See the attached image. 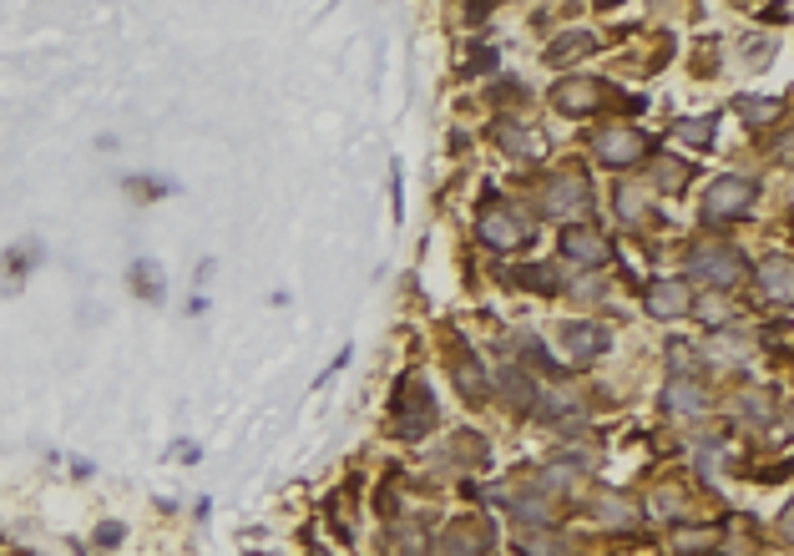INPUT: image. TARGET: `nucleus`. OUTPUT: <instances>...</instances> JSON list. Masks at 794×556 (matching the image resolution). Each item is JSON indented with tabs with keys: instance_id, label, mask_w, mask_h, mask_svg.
<instances>
[{
	"instance_id": "nucleus-11",
	"label": "nucleus",
	"mask_w": 794,
	"mask_h": 556,
	"mask_svg": "<svg viewBox=\"0 0 794 556\" xmlns=\"http://www.w3.org/2000/svg\"><path fill=\"white\" fill-rule=\"evenodd\" d=\"M562 339H567L572 359H603L607 344H613L607 324H597V319H572L567 329H562Z\"/></svg>"
},
{
	"instance_id": "nucleus-6",
	"label": "nucleus",
	"mask_w": 794,
	"mask_h": 556,
	"mask_svg": "<svg viewBox=\"0 0 794 556\" xmlns=\"http://www.w3.org/2000/svg\"><path fill=\"white\" fill-rule=\"evenodd\" d=\"M491 546H496V531H491V521H481V516H461V521H451V527H445L436 556H491Z\"/></svg>"
},
{
	"instance_id": "nucleus-26",
	"label": "nucleus",
	"mask_w": 794,
	"mask_h": 556,
	"mask_svg": "<svg viewBox=\"0 0 794 556\" xmlns=\"http://www.w3.org/2000/svg\"><path fill=\"white\" fill-rule=\"evenodd\" d=\"M739 112H744L749 122H769L774 112H780V102H759V97H744V102H739Z\"/></svg>"
},
{
	"instance_id": "nucleus-14",
	"label": "nucleus",
	"mask_w": 794,
	"mask_h": 556,
	"mask_svg": "<svg viewBox=\"0 0 794 556\" xmlns=\"http://www.w3.org/2000/svg\"><path fill=\"white\" fill-rule=\"evenodd\" d=\"M496 142L512 152V157H542V132H531L521 122H496Z\"/></svg>"
},
{
	"instance_id": "nucleus-29",
	"label": "nucleus",
	"mask_w": 794,
	"mask_h": 556,
	"mask_svg": "<svg viewBox=\"0 0 794 556\" xmlns=\"http://www.w3.org/2000/svg\"><path fill=\"white\" fill-rule=\"evenodd\" d=\"M618 207H622V218H638V213H643V203H638L633 192H622V198H618Z\"/></svg>"
},
{
	"instance_id": "nucleus-25",
	"label": "nucleus",
	"mask_w": 794,
	"mask_h": 556,
	"mask_svg": "<svg viewBox=\"0 0 794 556\" xmlns=\"http://www.w3.org/2000/svg\"><path fill=\"white\" fill-rule=\"evenodd\" d=\"M698 319H704V324H714V329H719V324H729V319H734V308L723 304V299H704V304H698Z\"/></svg>"
},
{
	"instance_id": "nucleus-27",
	"label": "nucleus",
	"mask_w": 794,
	"mask_h": 556,
	"mask_svg": "<svg viewBox=\"0 0 794 556\" xmlns=\"http://www.w3.org/2000/svg\"><path fill=\"white\" fill-rule=\"evenodd\" d=\"M673 546H678V552H693V546L704 552V546H714V531H678Z\"/></svg>"
},
{
	"instance_id": "nucleus-13",
	"label": "nucleus",
	"mask_w": 794,
	"mask_h": 556,
	"mask_svg": "<svg viewBox=\"0 0 794 556\" xmlns=\"http://www.w3.org/2000/svg\"><path fill=\"white\" fill-rule=\"evenodd\" d=\"M704 390H698V384L693 380H683V375H678V380H668V390H663V410L668 415H704Z\"/></svg>"
},
{
	"instance_id": "nucleus-10",
	"label": "nucleus",
	"mask_w": 794,
	"mask_h": 556,
	"mask_svg": "<svg viewBox=\"0 0 794 556\" xmlns=\"http://www.w3.org/2000/svg\"><path fill=\"white\" fill-rule=\"evenodd\" d=\"M643 304L653 319H683L693 308V289L683 283V278H658V283H647Z\"/></svg>"
},
{
	"instance_id": "nucleus-19",
	"label": "nucleus",
	"mask_w": 794,
	"mask_h": 556,
	"mask_svg": "<svg viewBox=\"0 0 794 556\" xmlns=\"http://www.w3.org/2000/svg\"><path fill=\"white\" fill-rule=\"evenodd\" d=\"M516 546H521V556H562L567 552V542H562L557 531H546V527L542 531H521V542Z\"/></svg>"
},
{
	"instance_id": "nucleus-28",
	"label": "nucleus",
	"mask_w": 794,
	"mask_h": 556,
	"mask_svg": "<svg viewBox=\"0 0 794 556\" xmlns=\"http://www.w3.org/2000/svg\"><path fill=\"white\" fill-rule=\"evenodd\" d=\"M486 66H496V51H486V46H481V51H471V61H466V72L476 76V72H486Z\"/></svg>"
},
{
	"instance_id": "nucleus-30",
	"label": "nucleus",
	"mask_w": 794,
	"mask_h": 556,
	"mask_svg": "<svg viewBox=\"0 0 794 556\" xmlns=\"http://www.w3.org/2000/svg\"><path fill=\"white\" fill-rule=\"evenodd\" d=\"M668 359H673V369H683V359H689V344H668Z\"/></svg>"
},
{
	"instance_id": "nucleus-5",
	"label": "nucleus",
	"mask_w": 794,
	"mask_h": 556,
	"mask_svg": "<svg viewBox=\"0 0 794 556\" xmlns=\"http://www.w3.org/2000/svg\"><path fill=\"white\" fill-rule=\"evenodd\" d=\"M592 152L607 167H633V162H643L653 152V137L638 132V127H607V132L592 137Z\"/></svg>"
},
{
	"instance_id": "nucleus-16",
	"label": "nucleus",
	"mask_w": 794,
	"mask_h": 556,
	"mask_svg": "<svg viewBox=\"0 0 794 556\" xmlns=\"http://www.w3.org/2000/svg\"><path fill=\"white\" fill-rule=\"evenodd\" d=\"M496 390L506 395V405H516V410L537 405V395H542V390L527 380V369H501V375H496Z\"/></svg>"
},
{
	"instance_id": "nucleus-20",
	"label": "nucleus",
	"mask_w": 794,
	"mask_h": 556,
	"mask_svg": "<svg viewBox=\"0 0 794 556\" xmlns=\"http://www.w3.org/2000/svg\"><path fill=\"white\" fill-rule=\"evenodd\" d=\"M653 182H658V192H678L683 182H689V162L658 157V162H653Z\"/></svg>"
},
{
	"instance_id": "nucleus-2",
	"label": "nucleus",
	"mask_w": 794,
	"mask_h": 556,
	"mask_svg": "<svg viewBox=\"0 0 794 556\" xmlns=\"http://www.w3.org/2000/svg\"><path fill=\"white\" fill-rule=\"evenodd\" d=\"M689 274L704 283V289L723 293V289H739V278L749 274V264H744V253L729 249V243H704V249L689 253Z\"/></svg>"
},
{
	"instance_id": "nucleus-7",
	"label": "nucleus",
	"mask_w": 794,
	"mask_h": 556,
	"mask_svg": "<svg viewBox=\"0 0 794 556\" xmlns=\"http://www.w3.org/2000/svg\"><path fill=\"white\" fill-rule=\"evenodd\" d=\"M603 102H607V87L597 76H567V81L552 87V106L567 112V117H592V112H603Z\"/></svg>"
},
{
	"instance_id": "nucleus-3",
	"label": "nucleus",
	"mask_w": 794,
	"mask_h": 556,
	"mask_svg": "<svg viewBox=\"0 0 794 556\" xmlns=\"http://www.w3.org/2000/svg\"><path fill=\"white\" fill-rule=\"evenodd\" d=\"M754 198H759V188H754L749 177H719V182H714V188L704 192L698 213H704L708 228H719V223L744 218V213L754 207Z\"/></svg>"
},
{
	"instance_id": "nucleus-8",
	"label": "nucleus",
	"mask_w": 794,
	"mask_h": 556,
	"mask_svg": "<svg viewBox=\"0 0 794 556\" xmlns=\"http://www.w3.org/2000/svg\"><path fill=\"white\" fill-rule=\"evenodd\" d=\"M527 238H531V223L521 213H512V207H486L481 213V243H491L496 253L521 249Z\"/></svg>"
},
{
	"instance_id": "nucleus-24",
	"label": "nucleus",
	"mask_w": 794,
	"mask_h": 556,
	"mask_svg": "<svg viewBox=\"0 0 794 556\" xmlns=\"http://www.w3.org/2000/svg\"><path fill=\"white\" fill-rule=\"evenodd\" d=\"M133 289L142 293V299H157V293H162V283H157V264H148V258H142V264L133 268Z\"/></svg>"
},
{
	"instance_id": "nucleus-22",
	"label": "nucleus",
	"mask_w": 794,
	"mask_h": 556,
	"mask_svg": "<svg viewBox=\"0 0 794 556\" xmlns=\"http://www.w3.org/2000/svg\"><path fill=\"white\" fill-rule=\"evenodd\" d=\"M673 132L683 137V142H693V147H708L714 142V117H683Z\"/></svg>"
},
{
	"instance_id": "nucleus-23",
	"label": "nucleus",
	"mask_w": 794,
	"mask_h": 556,
	"mask_svg": "<svg viewBox=\"0 0 794 556\" xmlns=\"http://www.w3.org/2000/svg\"><path fill=\"white\" fill-rule=\"evenodd\" d=\"M426 552V536L415 527H395L390 531V556H420Z\"/></svg>"
},
{
	"instance_id": "nucleus-17",
	"label": "nucleus",
	"mask_w": 794,
	"mask_h": 556,
	"mask_svg": "<svg viewBox=\"0 0 794 556\" xmlns=\"http://www.w3.org/2000/svg\"><path fill=\"white\" fill-rule=\"evenodd\" d=\"M592 511L603 516V521H613V527H633V521H638V506H633V501H628V496H613V491H597Z\"/></svg>"
},
{
	"instance_id": "nucleus-9",
	"label": "nucleus",
	"mask_w": 794,
	"mask_h": 556,
	"mask_svg": "<svg viewBox=\"0 0 794 556\" xmlns=\"http://www.w3.org/2000/svg\"><path fill=\"white\" fill-rule=\"evenodd\" d=\"M562 258H572V264H582V268H603V264H613V243H607L597 228H567L562 233Z\"/></svg>"
},
{
	"instance_id": "nucleus-18",
	"label": "nucleus",
	"mask_w": 794,
	"mask_h": 556,
	"mask_svg": "<svg viewBox=\"0 0 794 556\" xmlns=\"http://www.w3.org/2000/svg\"><path fill=\"white\" fill-rule=\"evenodd\" d=\"M759 283H765L769 299H780V304H790V289H794V278H790V258H769V264L759 268Z\"/></svg>"
},
{
	"instance_id": "nucleus-1",
	"label": "nucleus",
	"mask_w": 794,
	"mask_h": 556,
	"mask_svg": "<svg viewBox=\"0 0 794 556\" xmlns=\"http://www.w3.org/2000/svg\"><path fill=\"white\" fill-rule=\"evenodd\" d=\"M537 213L542 218H562L567 228H577V218L592 213V182L582 173H552L537 188Z\"/></svg>"
},
{
	"instance_id": "nucleus-12",
	"label": "nucleus",
	"mask_w": 794,
	"mask_h": 556,
	"mask_svg": "<svg viewBox=\"0 0 794 556\" xmlns=\"http://www.w3.org/2000/svg\"><path fill=\"white\" fill-rule=\"evenodd\" d=\"M451 375H456V390L466 400H486L491 395V380H486V369H481V359H476L471 350H466V344H456V359H451Z\"/></svg>"
},
{
	"instance_id": "nucleus-21",
	"label": "nucleus",
	"mask_w": 794,
	"mask_h": 556,
	"mask_svg": "<svg viewBox=\"0 0 794 556\" xmlns=\"http://www.w3.org/2000/svg\"><path fill=\"white\" fill-rule=\"evenodd\" d=\"M512 283H521V289H542V293H557V278H552V268H546V264H527V268H512Z\"/></svg>"
},
{
	"instance_id": "nucleus-15",
	"label": "nucleus",
	"mask_w": 794,
	"mask_h": 556,
	"mask_svg": "<svg viewBox=\"0 0 794 556\" xmlns=\"http://www.w3.org/2000/svg\"><path fill=\"white\" fill-rule=\"evenodd\" d=\"M592 46H597V36H592V30H562L557 41L546 46V66H567V61L588 56Z\"/></svg>"
},
{
	"instance_id": "nucleus-4",
	"label": "nucleus",
	"mask_w": 794,
	"mask_h": 556,
	"mask_svg": "<svg viewBox=\"0 0 794 556\" xmlns=\"http://www.w3.org/2000/svg\"><path fill=\"white\" fill-rule=\"evenodd\" d=\"M436 425V400H430L426 380H400V395H395V435L415 440L426 435Z\"/></svg>"
}]
</instances>
